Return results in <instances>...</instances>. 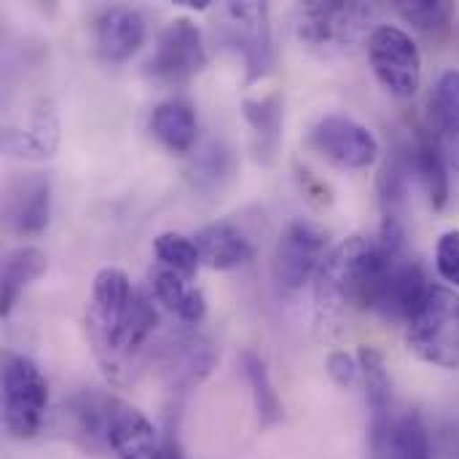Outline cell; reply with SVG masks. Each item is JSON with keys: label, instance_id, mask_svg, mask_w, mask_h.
Masks as SVG:
<instances>
[{"label": "cell", "instance_id": "obj_32", "mask_svg": "<svg viewBox=\"0 0 459 459\" xmlns=\"http://www.w3.org/2000/svg\"><path fill=\"white\" fill-rule=\"evenodd\" d=\"M436 269L438 274L459 288V231H446L436 245Z\"/></svg>", "mask_w": 459, "mask_h": 459}, {"label": "cell", "instance_id": "obj_30", "mask_svg": "<svg viewBox=\"0 0 459 459\" xmlns=\"http://www.w3.org/2000/svg\"><path fill=\"white\" fill-rule=\"evenodd\" d=\"M153 253L159 258L161 266L194 280V274L199 272L202 266V255H199V247L191 237L186 234H178V231H164L153 239Z\"/></svg>", "mask_w": 459, "mask_h": 459}, {"label": "cell", "instance_id": "obj_20", "mask_svg": "<svg viewBox=\"0 0 459 459\" xmlns=\"http://www.w3.org/2000/svg\"><path fill=\"white\" fill-rule=\"evenodd\" d=\"M409 156H411V172L417 175L430 207L444 210L449 202V169H446L444 145L430 129H420L414 143H409Z\"/></svg>", "mask_w": 459, "mask_h": 459}, {"label": "cell", "instance_id": "obj_9", "mask_svg": "<svg viewBox=\"0 0 459 459\" xmlns=\"http://www.w3.org/2000/svg\"><path fill=\"white\" fill-rule=\"evenodd\" d=\"M307 143L315 153L344 169H368L382 153L377 134L366 124L344 113L320 116L312 124Z\"/></svg>", "mask_w": 459, "mask_h": 459}, {"label": "cell", "instance_id": "obj_18", "mask_svg": "<svg viewBox=\"0 0 459 459\" xmlns=\"http://www.w3.org/2000/svg\"><path fill=\"white\" fill-rule=\"evenodd\" d=\"M242 116L250 126V151L258 164L272 167L282 148V124H285V102L280 91L264 97L242 100Z\"/></svg>", "mask_w": 459, "mask_h": 459}, {"label": "cell", "instance_id": "obj_6", "mask_svg": "<svg viewBox=\"0 0 459 459\" xmlns=\"http://www.w3.org/2000/svg\"><path fill=\"white\" fill-rule=\"evenodd\" d=\"M366 46L382 89L395 100H411L422 86V51L417 40L395 24H379Z\"/></svg>", "mask_w": 459, "mask_h": 459}, {"label": "cell", "instance_id": "obj_3", "mask_svg": "<svg viewBox=\"0 0 459 459\" xmlns=\"http://www.w3.org/2000/svg\"><path fill=\"white\" fill-rule=\"evenodd\" d=\"M409 350L446 371L459 368V293L446 285H430L425 301L409 320Z\"/></svg>", "mask_w": 459, "mask_h": 459}, {"label": "cell", "instance_id": "obj_14", "mask_svg": "<svg viewBox=\"0 0 459 459\" xmlns=\"http://www.w3.org/2000/svg\"><path fill=\"white\" fill-rule=\"evenodd\" d=\"M368 438L374 459H436L430 430L417 411H401L382 425H371Z\"/></svg>", "mask_w": 459, "mask_h": 459}, {"label": "cell", "instance_id": "obj_2", "mask_svg": "<svg viewBox=\"0 0 459 459\" xmlns=\"http://www.w3.org/2000/svg\"><path fill=\"white\" fill-rule=\"evenodd\" d=\"M371 19H374V8L366 3L312 0L296 8L293 30L307 51L331 59V56L350 54L363 40L368 43Z\"/></svg>", "mask_w": 459, "mask_h": 459}, {"label": "cell", "instance_id": "obj_28", "mask_svg": "<svg viewBox=\"0 0 459 459\" xmlns=\"http://www.w3.org/2000/svg\"><path fill=\"white\" fill-rule=\"evenodd\" d=\"M438 143L459 161V70H446L430 97Z\"/></svg>", "mask_w": 459, "mask_h": 459}, {"label": "cell", "instance_id": "obj_10", "mask_svg": "<svg viewBox=\"0 0 459 459\" xmlns=\"http://www.w3.org/2000/svg\"><path fill=\"white\" fill-rule=\"evenodd\" d=\"M328 237L312 221H293L285 226L274 245L272 255V277L282 290H301L309 280L317 277L325 261Z\"/></svg>", "mask_w": 459, "mask_h": 459}, {"label": "cell", "instance_id": "obj_19", "mask_svg": "<svg viewBox=\"0 0 459 459\" xmlns=\"http://www.w3.org/2000/svg\"><path fill=\"white\" fill-rule=\"evenodd\" d=\"M148 288L156 304H161L169 315H175L186 325H199L207 315V301L204 293L191 285L188 277L156 264L148 272Z\"/></svg>", "mask_w": 459, "mask_h": 459}, {"label": "cell", "instance_id": "obj_31", "mask_svg": "<svg viewBox=\"0 0 459 459\" xmlns=\"http://www.w3.org/2000/svg\"><path fill=\"white\" fill-rule=\"evenodd\" d=\"M191 172H194V180H196L199 188H215V186L221 188V183L229 180L231 172H234V156H231L229 148L212 143L194 161Z\"/></svg>", "mask_w": 459, "mask_h": 459}, {"label": "cell", "instance_id": "obj_1", "mask_svg": "<svg viewBox=\"0 0 459 459\" xmlns=\"http://www.w3.org/2000/svg\"><path fill=\"white\" fill-rule=\"evenodd\" d=\"M387 250L360 234L339 242L315 277V309L320 323L342 320L352 309H368L387 264Z\"/></svg>", "mask_w": 459, "mask_h": 459}, {"label": "cell", "instance_id": "obj_5", "mask_svg": "<svg viewBox=\"0 0 459 459\" xmlns=\"http://www.w3.org/2000/svg\"><path fill=\"white\" fill-rule=\"evenodd\" d=\"M221 40L237 51L245 65V83L264 81L274 70V40L266 3H226Z\"/></svg>", "mask_w": 459, "mask_h": 459}, {"label": "cell", "instance_id": "obj_4", "mask_svg": "<svg viewBox=\"0 0 459 459\" xmlns=\"http://www.w3.org/2000/svg\"><path fill=\"white\" fill-rule=\"evenodd\" d=\"M48 409V385L40 368L16 352L3 358V425L11 438H35Z\"/></svg>", "mask_w": 459, "mask_h": 459}, {"label": "cell", "instance_id": "obj_7", "mask_svg": "<svg viewBox=\"0 0 459 459\" xmlns=\"http://www.w3.org/2000/svg\"><path fill=\"white\" fill-rule=\"evenodd\" d=\"M134 290L137 288H132L126 272L116 266L100 269L91 282V296L86 307V331H89V342L100 366L108 363L116 347V339L124 328Z\"/></svg>", "mask_w": 459, "mask_h": 459}, {"label": "cell", "instance_id": "obj_33", "mask_svg": "<svg viewBox=\"0 0 459 459\" xmlns=\"http://www.w3.org/2000/svg\"><path fill=\"white\" fill-rule=\"evenodd\" d=\"M325 371L344 390L347 387H355V382L360 379V363L350 352H344V350H336V352H331L325 358Z\"/></svg>", "mask_w": 459, "mask_h": 459}, {"label": "cell", "instance_id": "obj_24", "mask_svg": "<svg viewBox=\"0 0 459 459\" xmlns=\"http://www.w3.org/2000/svg\"><path fill=\"white\" fill-rule=\"evenodd\" d=\"M46 272V253L24 245L11 250L3 258V274H0V315L8 317L19 296Z\"/></svg>", "mask_w": 459, "mask_h": 459}, {"label": "cell", "instance_id": "obj_15", "mask_svg": "<svg viewBox=\"0 0 459 459\" xmlns=\"http://www.w3.org/2000/svg\"><path fill=\"white\" fill-rule=\"evenodd\" d=\"M145 35V19L132 5H108L94 16V51L110 65L137 54Z\"/></svg>", "mask_w": 459, "mask_h": 459}, {"label": "cell", "instance_id": "obj_22", "mask_svg": "<svg viewBox=\"0 0 459 459\" xmlns=\"http://www.w3.org/2000/svg\"><path fill=\"white\" fill-rule=\"evenodd\" d=\"M110 403H113V395H105L97 390H83V393L73 395L65 409L70 436L89 452H100L108 446Z\"/></svg>", "mask_w": 459, "mask_h": 459}, {"label": "cell", "instance_id": "obj_34", "mask_svg": "<svg viewBox=\"0 0 459 459\" xmlns=\"http://www.w3.org/2000/svg\"><path fill=\"white\" fill-rule=\"evenodd\" d=\"M299 180H301L304 194H307L312 202H317L320 207L331 202V191H328V186H325L323 180H317L309 169H301V172H299Z\"/></svg>", "mask_w": 459, "mask_h": 459}, {"label": "cell", "instance_id": "obj_23", "mask_svg": "<svg viewBox=\"0 0 459 459\" xmlns=\"http://www.w3.org/2000/svg\"><path fill=\"white\" fill-rule=\"evenodd\" d=\"M153 137L172 153H188L196 143V110L186 100H164L153 108L148 121Z\"/></svg>", "mask_w": 459, "mask_h": 459}, {"label": "cell", "instance_id": "obj_16", "mask_svg": "<svg viewBox=\"0 0 459 459\" xmlns=\"http://www.w3.org/2000/svg\"><path fill=\"white\" fill-rule=\"evenodd\" d=\"M161 374L167 379L169 393L186 395L199 382H204L215 366V350L202 336H178L159 355Z\"/></svg>", "mask_w": 459, "mask_h": 459}, {"label": "cell", "instance_id": "obj_27", "mask_svg": "<svg viewBox=\"0 0 459 459\" xmlns=\"http://www.w3.org/2000/svg\"><path fill=\"white\" fill-rule=\"evenodd\" d=\"M411 156L409 145L393 148L387 161L379 172V204H382V221H403L406 196H409V178H411Z\"/></svg>", "mask_w": 459, "mask_h": 459}, {"label": "cell", "instance_id": "obj_8", "mask_svg": "<svg viewBox=\"0 0 459 459\" xmlns=\"http://www.w3.org/2000/svg\"><path fill=\"white\" fill-rule=\"evenodd\" d=\"M207 65V48L202 30L188 19H172L156 38L153 54L145 62V75L164 86L188 83Z\"/></svg>", "mask_w": 459, "mask_h": 459}, {"label": "cell", "instance_id": "obj_26", "mask_svg": "<svg viewBox=\"0 0 459 459\" xmlns=\"http://www.w3.org/2000/svg\"><path fill=\"white\" fill-rule=\"evenodd\" d=\"M358 363H360V377H363V387H366V403L371 411V425H382L395 414L393 379H390L387 363H385L382 352L374 347H360Z\"/></svg>", "mask_w": 459, "mask_h": 459}, {"label": "cell", "instance_id": "obj_29", "mask_svg": "<svg viewBox=\"0 0 459 459\" xmlns=\"http://www.w3.org/2000/svg\"><path fill=\"white\" fill-rule=\"evenodd\" d=\"M395 11L403 22L430 38L444 35L455 22V3L446 0H398Z\"/></svg>", "mask_w": 459, "mask_h": 459}, {"label": "cell", "instance_id": "obj_13", "mask_svg": "<svg viewBox=\"0 0 459 459\" xmlns=\"http://www.w3.org/2000/svg\"><path fill=\"white\" fill-rule=\"evenodd\" d=\"M51 215V186L46 175H22L5 186L3 218L11 234L38 237L46 231Z\"/></svg>", "mask_w": 459, "mask_h": 459}, {"label": "cell", "instance_id": "obj_25", "mask_svg": "<svg viewBox=\"0 0 459 459\" xmlns=\"http://www.w3.org/2000/svg\"><path fill=\"white\" fill-rule=\"evenodd\" d=\"M239 371L250 387V398H253V409H255V417H258V425L264 430L274 428L282 422V401L272 385V377H269V368L264 363V358L253 350H245L239 355Z\"/></svg>", "mask_w": 459, "mask_h": 459}, {"label": "cell", "instance_id": "obj_17", "mask_svg": "<svg viewBox=\"0 0 459 459\" xmlns=\"http://www.w3.org/2000/svg\"><path fill=\"white\" fill-rule=\"evenodd\" d=\"M59 145V116L56 108L48 100H40L30 121L24 126H5L3 129V151L11 159H24V161H43L51 159Z\"/></svg>", "mask_w": 459, "mask_h": 459}, {"label": "cell", "instance_id": "obj_12", "mask_svg": "<svg viewBox=\"0 0 459 459\" xmlns=\"http://www.w3.org/2000/svg\"><path fill=\"white\" fill-rule=\"evenodd\" d=\"M108 446L118 459H183L172 433L167 436V441H159L153 425L134 406L118 398H113L110 403Z\"/></svg>", "mask_w": 459, "mask_h": 459}, {"label": "cell", "instance_id": "obj_21", "mask_svg": "<svg viewBox=\"0 0 459 459\" xmlns=\"http://www.w3.org/2000/svg\"><path fill=\"white\" fill-rule=\"evenodd\" d=\"M194 242L199 247L202 264L215 272H231V269L247 266L255 258L253 242L234 223H226V221L204 226L194 237Z\"/></svg>", "mask_w": 459, "mask_h": 459}, {"label": "cell", "instance_id": "obj_11", "mask_svg": "<svg viewBox=\"0 0 459 459\" xmlns=\"http://www.w3.org/2000/svg\"><path fill=\"white\" fill-rule=\"evenodd\" d=\"M387 253L390 255L379 274V282L374 288V299H371L368 309L390 323L409 325V320L425 301L430 285H428L425 269L414 258H409L406 253H393V250H387Z\"/></svg>", "mask_w": 459, "mask_h": 459}]
</instances>
